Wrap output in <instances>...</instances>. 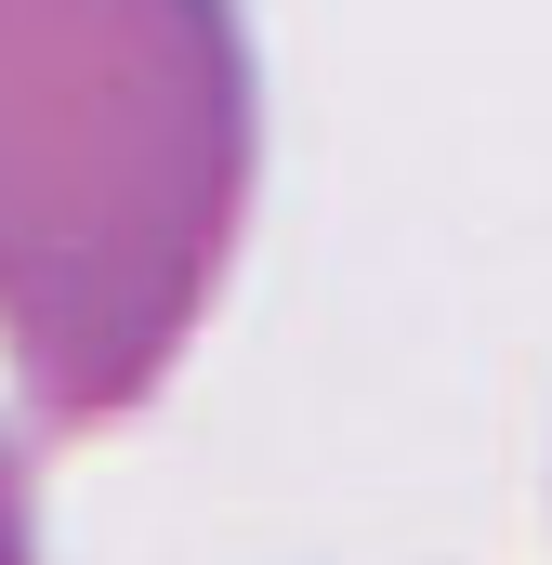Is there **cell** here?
Listing matches in <instances>:
<instances>
[{
	"instance_id": "obj_1",
	"label": "cell",
	"mask_w": 552,
	"mask_h": 565,
	"mask_svg": "<svg viewBox=\"0 0 552 565\" xmlns=\"http://www.w3.org/2000/svg\"><path fill=\"white\" fill-rule=\"evenodd\" d=\"M264 211L251 0H0V422H145Z\"/></svg>"
},
{
	"instance_id": "obj_2",
	"label": "cell",
	"mask_w": 552,
	"mask_h": 565,
	"mask_svg": "<svg viewBox=\"0 0 552 565\" xmlns=\"http://www.w3.org/2000/svg\"><path fill=\"white\" fill-rule=\"evenodd\" d=\"M0 565H40V460L13 422H0Z\"/></svg>"
}]
</instances>
